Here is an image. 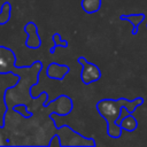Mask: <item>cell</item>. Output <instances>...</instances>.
<instances>
[{"label":"cell","instance_id":"obj_1","mask_svg":"<svg viewBox=\"0 0 147 147\" xmlns=\"http://www.w3.org/2000/svg\"><path fill=\"white\" fill-rule=\"evenodd\" d=\"M98 76H99V71H98V69L95 68V67H93V65H90V64H87L86 67H85V70L83 71V74H82V78L84 79V82L86 83V84H88V82L92 79H96L98 78Z\"/></svg>","mask_w":147,"mask_h":147},{"label":"cell","instance_id":"obj_2","mask_svg":"<svg viewBox=\"0 0 147 147\" xmlns=\"http://www.w3.org/2000/svg\"><path fill=\"white\" fill-rule=\"evenodd\" d=\"M99 3H100V0H84L83 1V6L86 11H95L99 7Z\"/></svg>","mask_w":147,"mask_h":147}]
</instances>
